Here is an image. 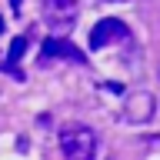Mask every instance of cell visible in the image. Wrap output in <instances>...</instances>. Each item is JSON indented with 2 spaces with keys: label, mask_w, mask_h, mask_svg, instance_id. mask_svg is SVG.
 <instances>
[{
  "label": "cell",
  "mask_w": 160,
  "mask_h": 160,
  "mask_svg": "<svg viewBox=\"0 0 160 160\" xmlns=\"http://www.w3.org/2000/svg\"><path fill=\"white\" fill-rule=\"evenodd\" d=\"M60 150H63V160H93L97 137L83 123H67L60 130Z\"/></svg>",
  "instance_id": "6da1fadb"
},
{
  "label": "cell",
  "mask_w": 160,
  "mask_h": 160,
  "mask_svg": "<svg viewBox=\"0 0 160 160\" xmlns=\"http://www.w3.org/2000/svg\"><path fill=\"white\" fill-rule=\"evenodd\" d=\"M40 13H43V20H47V27L63 37V33L77 23L80 3L77 0H40Z\"/></svg>",
  "instance_id": "7a4b0ae2"
},
{
  "label": "cell",
  "mask_w": 160,
  "mask_h": 160,
  "mask_svg": "<svg viewBox=\"0 0 160 160\" xmlns=\"http://www.w3.org/2000/svg\"><path fill=\"white\" fill-rule=\"evenodd\" d=\"M123 120L127 123H147L153 117V93L150 90H137V93H130L127 103H123Z\"/></svg>",
  "instance_id": "3957f363"
},
{
  "label": "cell",
  "mask_w": 160,
  "mask_h": 160,
  "mask_svg": "<svg viewBox=\"0 0 160 160\" xmlns=\"http://www.w3.org/2000/svg\"><path fill=\"white\" fill-rule=\"evenodd\" d=\"M127 33H130V30L123 27V20L107 17V20H100L97 27L90 30V47L100 50V47H107V43H113V40H127Z\"/></svg>",
  "instance_id": "277c9868"
},
{
  "label": "cell",
  "mask_w": 160,
  "mask_h": 160,
  "mask_svg": "<svg viewBox=\"0 0 160 160\" xmlns=\"http://www.w3.org/2000/svg\"><path fill=\"white\" fill-rule=\"evenodd\" d=\"M43 57H47V60H73V63H87V53L77 50L70 40H63V37H47V40H43Z\"/></svg>",
  "instance_id": "5b68a950"
},
{
  "label": "cell",
  "mask_w": 160,
  "mask_h": 160,
  "mask_svg": "<svg viewBox=\"0 0 160 160\" xmlns=\"http://www.w3.org/2000/svg\"><path fill=\"white\" fill-rule=\"evenodd\" d=\"M23 53H27V37H13L10 40V53H7V60H3V70H10L17 80L23 77V73L17 70V60H23Z\"/></svg>",
  "instance_id": "8992f818"
},
{
  "label": "cell",
  "mask_w": 160,
  "mask_h": 160,
  "mask_svg": "<svg viewBox=\"0 0 160 160\" xmlns=\"http://www.w3.org/2000/svg\"><path fill=\"white\" fill-rule=\"evenodd\" d=\"M10 7H13V10H20V7H23V0H10Z\"/></svg>",
  "instance_id": "52a82bcc"
},
{
  "label": "cell",
  "mask_w": 160,
  "mask_h": 160,
  "mask_svg": "<svg viewBox=\"0 0 160 160\" xmlns=\"http://www.w3.org/2000/svg\"><path fill=\"white\" fill-rule=\"evenodd\" d=\"M0 33H3V17H0Z\"/></svg>",
  "instance_id": "ba28073f"
}]
</instances>
